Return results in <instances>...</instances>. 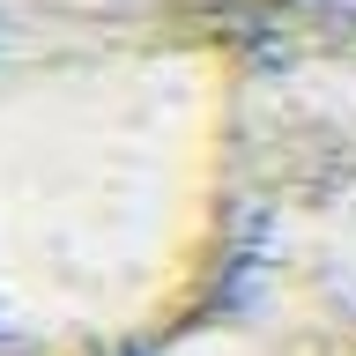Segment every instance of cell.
Listing matches in <instances>:
<instances>
[{
	"mask_svg": "<svg viewBox=\"0 0 356 356\" xmlns=\"http://www.w3.org/2000/svg\"><path fill=\"white\" fill-rule=\"evenodd\" d=\"M230 289L356 334V8L282 0L245 22Z\"/></svg>",
	"mask_w": 356,
	"mask_h": 356,
	"instance_id": "2",
	"label": "cell"
},
{
	"mask_svg": "<svg viewBox=\"0 0 356 356\" xmlns=\"http://www.w3.org/2000/svg\"><path fill=\"white\" fill-rule=\"evenodd\" d=\"M282 0H0V22H44V15H89V22H141V15H222L252 22Z\"/></svg>",
	"mask_w": 356,
	"mask_h": 356,
	"instance_id": "4",
	"label": "cell"
},
{
	"mask_svg": "<svg viewBox=\"0 0 356 356\" xmlns=\"http://www.w3.org/2000/svg\"><path fill=\"white\" fill-rule=\"evenodd\" d=\"M141 356H356V334L230 289L222 305H208L200 319H186L178 334H163Z\"/></svg>",
	"mask_w": 356,
	"mask_h": 356,
	"instance_id": "3",
	"label": "cell"
},
{
	"mask_svg": "<svg viewBox=\"0 0 356 356\" xmlns=\"http://www.w3.org/2000/svg\"><path fill=\"white\" fill-rule=\"evenodd\" d=\"M0 356H89V349H52V341H15V334H0Z\"/></svg>",
	"mask_w": 356,
	"mask_h": 356,
	"instance_id": "5",
	"label": "cell"
},
{
	"mask_svg": "<svg viewBox=\"0 0 356 356\" xmlns=\"http://www.w3.org/2000/svg\"><path fill=\"white\" fill-rule=\"evenodd\" d=\"M334 8H356V0H334Z\"/></svg>",
	"mask_w": 356,
	"mask_h": 356,
	"instance_id": "6",
	"label": "cell"
},
{
	"mask_svg": "<svg viewBox=\"0 0 356 356\" xmlns=\"http://www.w3.org/2000/svg\"><path fill=\"white\" fill-rule=\"evenodd\" d=\"M245 22H0V334L141 356L230 297Z\"/></svg>",
	"mask_w": 356,
	"mask_h": 356,
	"instance_id": "1",
	"label": "cell"
}]
</instances>
